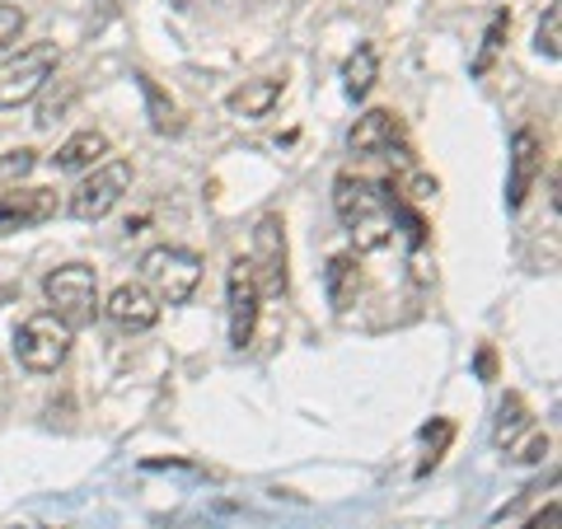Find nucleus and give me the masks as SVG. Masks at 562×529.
<instances>
[{"mask_svg":"<svg viewBox=\"0 0 562 529\" xmlns=\"http://www.w3.org/2000/svg\"><path fill=\"white\" fill-rule=\"evenodd\" d=\"M333 211H338L342 230L351 235V244H357V254H380L394 244L390 198H384L380 183L342 169L338 179H333Z\"/></svg>","mask_w":562,"mask_h":529,"instance_id":"obj_1","label":"nucleus"},{"mask_svg":"<svg viewBox=\"0 0 562 529\" xmlns=\"http://www.w3.org/2000/svg\"><path fill=\"white\" fill-rule=\"evenodd\" d=\"M43 295H47V309L57 314L70 333L90 328L99 319V277H94V268H85V262L52 268L43 277Z\"/></svg>","mask_w":562,"mask_h":529,"instance_id":"obj_2","label":"nucleus"},{"mask_svg":"<svg viewBox=\"0 0 562 529\" xmlns=\"http://www.w3.org/2000/svg\"><path fill=\"white\" fill-rule=\"evenodd\" d=\"M202 281V258L179 244H160L140 258V286H146L160 305H188Z\"/></svg>","mask_w":562,"mask_h":529,"instance_id":"obj_3","label":"nucleus"},{"mask_svg":"<svg viewBox=\"0 0 562 529\" xmlns=\"http://www.w3.org/2000/svg\"><path fill=\"white\" fill-rule=\"evenodd\" d=\"M57 66H61L57 43H33L20 57L0 61V109H24V103H33Z\"/></svg>","mask_w":562,"mask_h":529,"instance_id":"obj_4","label":"nucleus"},{"mask_svg":"<svg viewBox=\"0 0 562 529\" xmlns=\"http://www.w3.org/2000/svg\"><path fill=\"white\" fill-rule=\"evenodd\" d=\"M127 192H132V160H103V165H94V169L76 183L66 211H70L76 221L94 225V221L109 216V211H113L122 198H127Z\"/></svg>","mask_w":562,"mask_h":529,"instance_id":"obj_5","label":"nucleus"},{"mask_svg":"<svg viewBox=\"0 0 562 529\" xmlns=\"http://www.w3.org/2000/svg\"><path fill=\"white\" fill-rule=\"evenodd\" d=\"M70 338H76V333L52 309H43L14 328V357H20V365L33 370V375H52V370L70 357Z\"/></svg>","mask_w":562,"mask_h":529,"instance_id":"obj_6","label":"nucleus"},{"mask_svg":"<svg viewBox=\"0 0 562 529\" xmlns=\"http://www.w3.org/2000/svg\"><path fill=\"white\" fill-rule=\"evenodd\" d=\"M249 272L258 281V295H286L291 272H286V225L277 211H268L254 225V249H249Z\"/></svg>","mask_w":562,"mask_h":529,"instance_id":"obj_7","label":"nucleus"},{"mask_svg":"<svg viewBox=\"0 0 562 529\" xmlns=\"http://www.w3.org/2000/svg\"><path fill=\"white\" fill-rule=\"evenodd\" d=\"M347 150L357 160H408V136H403V122L390 109H371L351 122Z\"/></svg>","mask_w":562,"mask_h":529,"instance_id":"obj_8","label":"nucleus"},{"mask_svg":"<svg viewBox=\"0 0 562 529\" xmlns=\"http://www.w3.org/2000/svg\"><path fill=\"white\" fill-rule=\"evenodd\" d=\"M225 300H231V347L244 351L258 333V281L249 272V258L231 262V277H225Z\"/></svg>","mask_w":562,"mask_h":529,"instance_id":"obj_9","label":"nucleus"},{"mask_svg":"<svg viewBox=\"0 0 562 529\" xmlns=\"http://www.w3.org/2000/svg\"><path fill=\"white\" fill-rule=\"evenodd\" d=\"M57 211H61L57 188H14V192H0V235L33 230V225L52 221Z\"/></svg>","mask_w":562,"mask_h":529,"instance_id":"obj_10","label":"nucleus"},{"mask_svg":"<svg viewBox=\"0 0 562 529\" xmlns=\"http://www.w3.org/2000/svg\"><path fill=\"white\" fill-rule=\"evenodd\" d=\"M543 169V140L535 127H520L512 136V165H506V206L520 211L525 198H530V188Z\"/></svg>","mask_w":562,"mask_h":529,"instance_id":"obj_11","label":"nucleus"},{"mask_svg":"<svg viewBox=\"0 0 562 529\" xmlns=\"http://www.w3.org/2000/svg\"><path fill=\"white\" fill-rule=\"evenodd\" d=\"M109 319L122 328V333H146L160 324V300H155L140 281H122V286L109 295Z\"/></svg>","mask_w":562,"mask_h":529,"instance_id":"obj_12","label":"nucleus"},{"mask_svg":"<svg viewBox=\"0 0 562 529\" xmlns=\"http://www.w3.org/2000/svg\"><path fill=\"white\" fill-rule=\"evenodd\" d=\"M103 155H109V136L94 132V127H85L76 136H66L57 155H52V169L57 173H90L94 165H103Z\"/></svg>","mask_w":562,"mask_h":529,"instance_id":"obj_13","label":"nucleus"},{"mask_svg":"<svg viewBox=\"0 0 562 529\" xmlns=\"http://www.w3.org/2000/svg\"><path fill=\"white\" fill-rule=\"evenodd\" d=\"M281 94H286V80L277 76H262V80H244L239 90H231V99H225V109H231L235 117H268Z\"/></svg>","mask_w":562,"mask_h":529,"instance_id":"obj_14","label":"nucleus"},{"mask_svg":"<svg viewBox=\"0 0 562 529\" xmlns=\"http://www.w3.org/2000/svg\"><path fill=\"white\" fill-rule=\"evenodd\" d=\"M375 76H380V47L375 43H357V52L342 61V90L347 99H366L375 90Z\"/></svg>","mask_w":562,"mask_h":529,"instance_id":"obj_15","label":"nucleus"},{"mask_svg":"<svg viewBox=\"0 0 562 529\" xmlns=\"http://www.w3.org/2000/svg\"><path fill=\"white\" fill-rule=\"evenodd\" d=\"M324 281H328V300H333V309H351V300H357V291H361V262L351 258V254H338L328 262V272H324Z\"/></svg>","mask_w":562,"mask_h":529,"instance_id":"obj_16","label":"nucleus"},{"mask_svg":"<svg viewBox=\"0 0 562 529\" xmlns=\"http://www.w3.org/2000/svg\"><path fill=\"white\" fill-rule=\"evenodd\" d=\"M525 431H535V417H530V403L520 394H506L502 398V413H497V446L512 450Z\"/></svg>","mask_w":562,"mask_h":529,"instance_id":"obj_17","label":"nucleus"},{"mask_svg":"<svg viewBox=\"0 0 562 529\" xmlns=\"http://www.w3.org/2000/svg\"><path fill=\"white\" fill-rule=\"evenodd\" d=\"M38 169V150H10V155H0V192H14V188H24V179Z\"/></svg>","mask_w":562,"mask_h":529,"instance_id":"obj_18","label":"nucleus"},{"mask_svg":"<svg viewBox=\"0 0 562 529\" xmlns=\"http://www.w3.org/2000/svg\"><path fill=\"white\" fill-rule=\"evenodd\" d=\"M450 436H454V421H446V417H436L431 427H422V446H427V454H422L417 473H431L436 464H441V454H446V446H450Z\"/></svg>","mask_w":562,"mask_h":529,"instance_id":"obj_19","label":"nucleus"},{"mask_svg":"<svg viewBox=\"0 0 562 529\" xmlns=\"http://www.w3.org/2000/svg\"><path fill=\"white\" fill-rule=\"evenodd\" d=\"M535 47L543 52L549 61H562V10H558V0L549 10H543V20L535 29Z\"/></svg>","mask_w":562,"mask_h":529,"instance_id":"obj_20","label":"nucleus"},{"mask_svg":"<svg viewBox=\"0 0 562 529\" xmlns=\"http://www.w3.org/2000/svg\"><path fill=\"white\" fill-rule=\"evenodd\" d=\"M140 80V94H146V103H150V117H155V132H179L183 122H179V113H173V103L155 90V80H146V76H136Z\"/></svg>","mask_w":562,"mask_h":529,"instance_id":"obj_21","label":"nucleus"},{"mask_svg":"<svg viewBox=\"0 0 562 529\" xmlns=\"http://www.w3.org/2000/svg\"><path fill=\"white\" fill-rule=\"evenodd\" d=\"M506 29H512V14H497V20L487 24V33H483V47H479V57H473V76H483V70L492 66V57L502 52V38H506Z\"/></svg>","mask_w":562,"mask_h":529,"instance_id":"obj_22","label":"nucleus"},{"mask_svg":"<svg viewBox=\"0 0 562 529\" xmlns=\"http://www.w3.org/2000/svg\"><path fill=\"white\" fill-rule=\"evenodd\" d=\"M506 454H512L516 464H539L543 454H549V436H543V431L535 427V431H525V440H516V446L506 450Z\"/></svg>","mask_w":562,"mask_h":529,"instance_id":"obj_23","label":"nucleus"},{"mask_svg":"<svg viewBox=\"0 0 562 529\" xmlns=\"http://www.w3.org/2000/svg\"><path fill=\"white\" fill-rule=\"evenodd\" d=\"M20 33H24V10L20 5H0V52L20 43Z\"/></svg>","mask_w":562,"mask_h":529,"instance_id":"obj_24","label":"nucleus"},{"mask_svg":"<svg viewBox=\"0 0 562 529\" xmlns=\"http://www.w3.org/2000/svg\"><path fill=\"white\" fill-rule=\"evenodd\" d=\"M479 375H483V380L497 375V351H492V347H483V351H479Z\"/></svg>","mask_w":562,"mask_h":529,"instance_id":"obj_25","label":"nucleus"}]
</instances>
